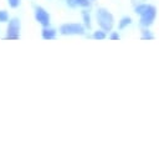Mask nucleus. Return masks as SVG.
Masks as SVG:
<instances>
[{"label": "nucleus", "mask_w": 159, "mask_h": 158, "mask_svg": "<svg viewBox=\"0 0 159 158\" xmlns=\"http://www.w3.org/2000/svg\"><path fill=\"white\" fill-rule=\"evenodd\" d=\"M97 21H98V25L101 26V29L104 31H111L113 27V24H114L112 14L108 12L103 7L97 10Z\"/></svg>", "instance_id": "nucleus-1"}, {"label": "nucleus", "mask_w": 159, "mask_h": 158, "mask_svg": "<svg viewBox=\"0 0 159 158\" xmlns=\"http://www.w3.org/2000/svg\"><path fill=\"white\" fill-rule=\"evenodd\" d=\"M155 16H157V9H155V6L149 5L148 9L140 15V25L144 26V27H149L154 22Z\"/></svg>", "instance_id": "nucleus-2"}, {"label": "nucleus", "mask_w": 159, "mask_h": 158, "mask_svg": "<svg viewBox=\"0 0 159 158\" xmlns=\"http://www.w3.org/2000/svg\"><path fill=\"white\" fill-rule=\"evenodd\" d=\"M62 35H83L84 27L81 24H63L60 27Z\"/></svg>", "instance_id": "nucleus-3"}, {"label": "nucleus", "mask_w": 159, "mask_h": 158, "mask_svg": "<svg viewBox=\"0 0 159 158\" xmlns=\"http://www.w3.org/2000/svg\"><path fill=\"white\" fill-rule=\"evenodd\" d=\"M19 31H20V20L17 17H14L9 21L6 39H11V40L19 39Z\"/></svg>", "instance_id": "nucleus-4"}, {"label": "nucleus", "mask_w": 159, "mask_h": 158, "mask_svg": "<svg viewBox=\"0 0 159 158\" xmlns=\"http://www.w3.org/2000/svg\"><path fill=\"white\" fill-rule=\"evenodd\" d=\"M35 17H36V20H37L43 27L48 26V24H50V16H48L47 11H46L43 7L37 6V7L35 9Z\"/></svg>", "instance_id": "nucleus-5"}, {"label": "nucleus", "mask_w": 159, "mask_h": 158, "mask_svg": "<svg viewBox=\"0 0 159 158\" xmlns=\"http://www.w3.org/2000/svg\"><path fill=\"white\" fill-rule=\"evenodd\" d=\"M55 37H56V30L48 29L47 26L42 30V39H45V40H52Z\"/></svg>", "instance_id": "nucleus-6"}, {"label": "nucleus", "mask_w": 159, "mask_h": 158, "mask_svg": "<svg viewBox=\"0 0 159 158\" xmlns=\"http://www.w3.org/2000/svg\"><path fill=\"white\" fill-rule=\"evenodd\" d=\"M82 17H83V22H84V25L89 29V27H91V17H89L88 11L83 10V11H82Z\"/></svg>", "instance_id": "nucleus-7"}, {"label": "nucleus", "mask_w": 159, "mask_h": 158, "mask_svg": "<svg viewBox=\"0 0 159 158\" xmlns=\"http://www.w3.org/2000/svg\"><path fill=\"white\" fill-rule=\"evenodd\" d=\"M132 22V19L129 17V16H124V17H122V20L119 21V29H124L125 26H128L129 24Z\"/></svg>", "instance_id": "nucleus-8"}, {"label": "nucleus", "mask_w": 159, "mask_h": 158, "mask_svg": "<svg viewBox=\"0 0 159 158\" xmlns=\"http://www.w3.org/2000/svg\"><path fill=\"white\" fill-rule=\"evenodd\" d=\"M93 39L96 40H103L106 39V31L104 30H97L93 32Z\"/></svg>", "instance_id": "nucleus-9"}, {"label": "nucleus", "mask_w": 159, "mask_h": 158, "mask_svg": "<svg viewBox=\"0 0 159 158\" xmlns=\"http://www.w3.org/2000/svg\"><path fill=\"white\" fill-rule=\"evenodd\" d=\"M142 39L143 40H153L154 36L148 29H144V30H142Z\"/></svg>", "instance_id": "nucleus-10"}, {"label": "nucleus", "mask_w": 159, "mask_h": 158, "mask_svg": "<svg viewBox=\"0 0 159 158\" xmlns=\"http://www.w3.org/2000/svg\"><path fill=\"white\" fill-rule=\"evenodd\" d=\"M148 6H149L148 4H139L138 6H135V9H134V10H135V12H137V14L142 15V14L148 9Z\"/></svg>", "instance_id": "nucleus-11"}, {"label": "nucleus", "mask_w": 159, "mask_h": 158, "mask_svg": "<svg viewBox=\"0 0 159 158\" xmlns=\"http://www.w3.org/2000/svg\"><path fill=\"white\" fill-rule=\"evenodd\" d=\"M7 20H9L7 12H6L5 10H1V11H0V22H5V21H7Z\"/></svg>", "instance_id": "nucleus-12"}, {"label": "nucleus", "mask_w": 159, "mask_h": 158, "mask_svg": "<svg viewBox=\"0 0 159 158\" xmlns=\"http://www.w3.org/2000/svg\"><path fill=\"white\" fill-rule=\"evenodd\" d=\"M89 0H77V5H80V6H82V7H87V6H89Z\"/></svg>", "instance_id": "nucleus-13"}, {"label": "nucleus", "mask_w": 159, "mask_h": 158, "mask_svg": "<svg viewBox=\"0 0 159 158\" xmlns=\"http://www.w3.org/2000/svg\"><path fill=\"white\" fill-rule=\"evenodd\" d=\"M7 2L11 7H17L20 5V0H7Z\"/></svg>", "instance_id": "nucleus-14"}, {"label": "nucleus", "mask_w": 159, "mask_h": 158, "mask_svg": "<svg viewBox=\"0 0 159 158\" xmlns=\"http://www.w3.org/2000/svg\"><path fill=\"white\" fill-rule=\"evenodd\" d=\"M109 39H111V40H119V39H120V36H119V34H118V32H114V31H113V32L109 35Z\"/></svg>", "instance_id": "nucleus-15"}, {"label": "nucleus", "mask_w": 159, "mask_h": 158, "mask_svg": "<svg viewBox=\"0 0 159 158\" xmlns=\"http://www.w3.org/2000/svg\"><path fill=\"white\" fill-rule=\"evenodd\" d=\"M67 5L70 7H76L77 6V0H67Z\"/></svg>", "instance_id": "nucleus-16"}]
</instances>
